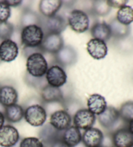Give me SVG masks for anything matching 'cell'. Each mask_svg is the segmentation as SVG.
<instances>
[{
    "mask_svg": "<svg viewBox=\"0 0 133 147\" xmlns=\"http://www.w3.org/2000/svg\"><path fill=\"white\" fill-rule=\"evenodd\" d=\"M112 139L114 147H131L133 145V135L126 128L115 131Z\"/></svg>",
    "mask_w": 133,
    "mask_h": 147,
    "instance_id": "obj_14",
    "label": "cell"
},
{
    "mask_svg": "<svg viewBox=\"0 0 133 147\" xmlns=\"http://www.w3.org/2000/svg\"><path fill=\"white\" fill-rule=\"evenodd\" d=\"M98 147H103V146H98Z\"/></svg>",
    "mask_w": 133,
    "mask_h": 147,
    "instance_id": "obj_37",
    "label": "cell"
},
{
    "mask_svg": "<svg viewBox=\"0 0 133 147\" xmlns=\"http://www.w3.org/2000/svg\"><path fill=\"white\" fill-rule=\"evenodd\" d=\"M45 31L46 34L55 33L60 34L66 27V23L62 17L55 16L48 18L45 22Z\"/></svg>",
    "mask_w": 133,
    "mask_h": 147,
    "instance_id": "obj_18",
    "label": "cell"
},
{
    "mask_svg": "<svg viewBox=\"0 0 133 147\" xmlns=\"http://www.w3.org/2000/svg\"><path fill=\"white\" fill-rule=\"evenodd\" d=\"M96 121V115L88 109H81L73 117L74 126L79 130H86L92 128Z\"/></svg>",
    "mask_w": 133,
    "mask_h": 147,
    "instance_id": "obj_7",
    "label": "cell"
},
{
    "mask_svg": "<svg viewBox=\"0 0 133 147\" xmlns=\"http://www.w3.org/2000/svg\"><path fill=\"white\" fill-rule=\"evenodd\" d=\"M107 4L111 8H118L120 9L122 7L126 5L128 3L127 0H109L107 1Z\"/></svg>",
    "mask_w": 133,
    "mask_h": 147,
    "instance_id": "obj_32",
    "label": "cell"
},
{
    "mask_svg": "<svg viewBox=\"0 0 133 147\" xmlns=\"http://www.w3.org/2000/svg\"><path fill=\"white\" fill-rule=\"evenodd\" d=\"M50 124L58 131H64L71 126V115L65 110L56 111L50 116Z\"/></svg>",
    "mask_w": 133,
    "mask_h": 147,
    "instance_id": "obj_9",
    "label": "cell"
},
{
    "mask_svg": "<svg viewBox=\"0 0 133 147\" xmlns=\"http://www.w3.org/2000/svg\"><path fill=\"white\" fill-rule=\"evenodd\" d=\"M11 16V8L5 1H0V22H6Z\"/></svg>",
    "mask_w": 133,
    "mask_h": 147,
    "instance_id": "obj_30",
    "label": "cell"
},
{
    "mask_svg": "<svg viewBox=\"0 0 133 147\" xmlns=\"http://www.w3.org/2000/svg\"><path fill=\"white\" fill-rule=\"evenodd\" d=\"M41 49L51 53H58L64 47V40L60 34L48 33L43 36Z\"/></svg>",
    "mask_w": 133,
    "mask_h": 147,
    "instance_id": "obj_6",
    "label": "cell"
},
{
    "mask_svg": "<svg viewBox=\"0 0 133 147\" xmlns=\"http://www.w3.org/2000/svg\"><path fill=\"white\" fill-rule=\"evenodd\" d=\"M68 22L71 29L78 33H83L86 31L90 24L87 14L78 9L73 10L70 12Z\"/></svg>",
    "mask_w": 133,
    "mask_h": 147,
    "instance_id": "obj_4",
    "label": "cell"
},
{
    "mask_svg": "<svg viewBox=\"0 0 133 147\" xmlns=\"http://www.w3.org/2000/svg\"><path fill=\"white\" fill-rule=\"evenodd\" d=\"M117 22L124 25L129 26L133 22V8L129 5H125L119 9L117 12Z\"/></svg>",
    "mask_w": 133,
    "mask_h": 147,
    "instance_id": "obj_24",
    "label": "cell"
},
{
    "mask_svg": "<svg viewBox=\"0 0 133 147\" xmlns=\"http://www.w3.org/2000/svg\"><path fill=\"white\" fill-rule=\"evenodd\" d=\"M120 119L119 110L112 106H107L103 113L98 115L100 125L107 129H111L116 126Z\"/></svg>",
    "mask_w": 133,
    "mask_h": 147,
    "instance_id": "obj_11",
    "label": "cell"
},
{
    "mask_svg": "<svg viewBox=\"0 0 133 147\" xmlns=\"http://www.w3.org/2000/svg\"><path fill=\"white\" fill-rule=\"evenodd\" d=\"M24 118L30 125L35 127L42 126L46 121L47 113L42 106L33 105L24 111Z\"/></svg>",
    "mask_w": 133,
    "mask_h": 147,
    "instance_id": "obj_3",
    "label": "cell"
},
{
    "mask_svg": "<svg viewBox=\"0 0 133 147\" xmlns=\"http://www.w3.org/2000/svg\"><path fill=\"white\" fill-rule=\"evenodd\" d=\"M88 110L94 115H99L105 110L107 104L105 98L99 94L91 95L87 100Z\"/></svg>",
    "mask_w": 133,
    "mask_h": 147,
    "instance_id": "obj_15",
    "label": "cell"
},
{
    "mask_svg": "<svg viewBox=\"0 0 133 147\" xmlns=\"http://www.w3.org/2000/svg\"><path fill=\"white\" fill-rule=\"evenodd\" d=\"M19 147H43V144L40 139L29 137L23 139L20 142Z\"/></svg>",
    "mask_w": 133,
    "mask_h": 147,
    "instance_id": "obj_29",
    "label": "cell"
},
{
    "mask_svg": "<svg viewBox=\"0 0 133 147\" xmlns=\"http://www.w3.org/2000/svg\"><path fill=\"white\" fill-rule=\"evenodd\" d=\"M9 7H16L20 5L22 3V1H14V0H9V1H4Z\"/></svg>",
    "mask_w": 133,
    "mask_h": 147,
    "instance_id": "obj_34",
    "label": "cell"
},
{
    "mask_svg": "<svg viewBox=\"0 0 133 147\" xmlns=\"http://www.w3.org/2000/svg\"><path fill=\"white\" fill-rule=\"evenodd\" d=\"M20 139L17 129L11 125H3L0 128V146L14 147Z\"/></svg>",
    "mask_w": 133,
    "mask_h": 147,
    "instance_id": "obj_5",
    "label": "cell"
},
{
    "mask_svg": "<svg viewBox=\"0 0 133 147\" xmlns=\"http://www.w3.org/2000/svg\"><path fill=\"white\" fill-rule=\"evenodd\" d=\"M5 120V115L3 113H2L1 111H0V128L3 126Z\"/></svg>",
    "mask_w": 133,
    "mask_h": 147,
    "instance_id": "obj_35",
    "label": "cell"
},
{
    "mask_svg": "<svg viewBox=\"0 0 133 147\" xmlns=\"http://www.w3.org/2000/svg\"><path fill=\"white\" fill-rule=\"evenodd\" d=\"M62 4V1L60 0H42L39 4L40 12L48 18L53 16L59 11Z\"/></svg>",
    "mask_w": 133,
    "mask_h": 147,
    "instance_id": "obj_19",
    "label": "cell"
},
{
    "mask_svg": "<svg viewBox=\"0 0 133 147\" xmlns=\"http://www.w3.org/2000/svg\"><path fill=\"white\" fill-rule=\"evenodd\" d=\"M91 33L94 38L103 40L105 42L108 41L112 36L111 27L106 23H98L94 25L91 29Z\"/></svg>",
    "mask_w": 133,
    "mask_h": 147,
    "instance_id": "obj_21",
    "label": "cell"
},
{
    "mask_svg": "<svg viewBox=\"0 0 133 147\" xmlns=\"http://www.w3.org/2000/svg\"><path fill=\"white\" fill-rule=\"evenodd\" d=\"M42 99L46 102H61L63 100L62 93L59 88L48 85L41 91Z\"/></svg>",
    "mask_w": 133,
    "mask_h": 147,
    "instance_id": "obj_20",
    "label": "cell"
},
{
    "mask_svg": "<svg viewBox=\"0 0 133 147\" xmlns=\"http://www.w3.org/2000/svg\"><path fill=\"white\" fill-rule=\"evenodd\" d=\"M18 97L16 90L12 86H4L0 88V104L4 107L16 104Z\"/></svg>",
    "mask_w": 133,
    "mask_h": 147,
    "instance_id": "obj_16",
    "label": "cell"
},
{
    "mask_svg": "<svg viewBox=\"0 0 133 147\" xmlns=\"http://www.w3.org/2000/svg\"><path fill=\"white\" fill-rule=\"evenodd\" d=\"M5 118L11 123H18L24 117V110L17 104L5 108Z\"/></svg>",
    "mask_w": 133,
    "mask_h": 147,
    "instance_id": "obj_23",
    "label": "cell"
},
{
    "mask_svg": "<svg viewBox=\"0 0 133 147\" xmlns=\"http://www.w3.org/2000/svg\"><path fill=\"white\" fill-rule=\"evenodd\" d=\"M39 136L41 141L48 144H52L53 142L61 139L60 131L56 130L50 124L41 129Z\"/></svg>",
    "mask_w": 133,
    "mask_h": 147,
    "instance_id": "obj_22",
    "label": "cell"
},
{
    "mask_svg": "<svg viewBox=\"0 0 133 147\" xmlns=\"http://www.w3.org/2000/svg\"><path fill=\"white\" fill-rule=\"evenodd\" d=\"M14 27L9 22H0V39H10L13 33Z\"/></svg>",
    "mask_w": 133,
    "mask_h": 147,
    "instance_id": "obj_28",
    "label": "cell"
},
{
    "mask_svg": "<svg viewBox=\"0 0 133 147\" xmlns=\"http://www.w3.org/2000/svg\"><path fill=\"white\" fill-rule=\"evenodd\" d=\"M86 49L88 54L96 60L103 59L108 53L106 43L99 39H91L87 43Z\"/></svg>",
    "mask_w": 133,
    "mask_h": 147,
    "instance_id": "obj_12",
    "label": "cell"
},
{
    "mask_svg": "<svg viewBox=\"0 0 133 147\" xmlns=\"http://www.w3.org/2000/svg\"><path fill=\"white\" fill-rule=\"evenodd\" d=\"M44 36L42 29L35 24L28 25L24 27L21 33L22 44L27 47L40 46Z\"/></svg>",
    "mask_w": 133,
    "mask_h": 147,
    "instance_id": "obj_1",
    "label": "cell"
},
{
    "mask_svg": "<svg viewBox=\"0 0 133 147\" xmlns=\"http://www.w3.org/2000/svg\"><path fill=\"white\" fill-rule=\"evenodd\" d=\"M26 69L33 77H42L46 74L48 65L44 57L40 53H34L28 57Z\"/></svg>",
    "mask_w": 133,
    "mask_h": 147,
    "instance_id": "obj_2",
    "label": "cell"
},
{
    "mask_svg": "<svg viewBox=\"0 0 133 147\" xmlns=\"http://www.w3.org/2000/svg\"><path fill=\"white\" fill-rule=\"evenodd\" d=\"M128 129L130 131V132L133 135V119L130 121L129 123V126H128Z\"/></svg>",
    "mask_w": 133,
    "mask_h": 147,
    "instance_id": "obj_36",
    "label": "cell"
},
{
    "mask_svg": "<svg viewBox=\"0 0 133 147\" xmlns=\"http://www.w3.org/2000/svg\"><path fill=\"white\" fill-rule=\"evenodd\" d=\"M109 26L111 27L112 35L117 38L126 37L130 33V30L129 26L120 24L116 19L113 20Z\"/></svg>",
    "mask_w": 133,
    "mask_h": 147,
    "instance_id": "obj_25",
    "label": "cell"
},
{
    "mask_svg": "<svg viewBox=\"0 0 133 147\" xmlns=\"http://www.w3.org/2000/svg\"><path fill=\"white\" fill-rule=\"evenodd\" d=\"M96 2L98 3L96 4L94 9H95V11L98 13V14L101 15V16H104V15L108 14L110 11H111V8L107 4V1H101Z\"/></svg>",
    "mask_w": 133,
    "mask_h": 147,
    "instance_id": "obj_31",
    "label": "cell"
},
{
    "mask_svg": "<svg viewBox=\"0 0 133 147\" xmlns=\"http://www.w3.org/2000/svg\"><path fill=\"white\" fill-rule=\"evenodd\" d=\"M45 78L48 85L55 88H60L67 81V75L62 67L55 65L48 69Z\"/></svg>",
    "mask_w": 133,
    "mask_h": 147,
    "instance_id": "obj_8",
    "label": "cell"
},
{
    "mask_svg": "<svg viewBox=\"0 0 133 147\" xmlns=\"http://www.w3.org/2000/svg\"><path fill=\"white\" fill-rule=\"evenodd\" d=\"M50 147H70L67 145L64 142L62 139H58V140L55 141V142L51 144Z\"/></svg>",
    "mask_w": 133,
    "mask_h": 147,
    "instance_id": "obj_33",
    "label": "cell"
},
{
    "mask_svg": "<svg viewBox=\"0 0 133 147\" xmlns=\"http://www.w3.org/2000/svg\"><path fill=\"white\" fill-rule=\"evenodd\" d=\"M73 51L71 49H62L58 53V60L63 64H71L74 60L75 55L73 54Z\"/></svg>",
    "mask_w": 133,
    "mask_h": 147,
    "instance_id": "obj_27",
    "label": "cell"
},
{
    "mask_svg": "<svg viewBox=\"0 0 133 147\" xmlns=\"http://www.w3.org/2000/svg\"><path fill=\"white\" fill-rule=\"evenodd\" d=\"M18 50L16 43L12 40H3L0 44V60L5 62L13 61L18 57Z\"/></svg>",
    "mask_w": 133,
    "mask_h": 147,
    "instance_id": "obj_10",
    "label": "cell"
},
{
    "mask_svg": "<svg viewBox=\"0 0 133 147\" xmlns=\"http://www.w3.org/2000/svg\"><path fill=\"white\" fill-rule=\"evenodd\" d=\"M61 139L70 147H75L82 141L81 131L75 126H70L64 131Z\"/></svg>",
    "mask_w": 133,
    "mask_h": 147,
    "instance_id": "obj_17",
    "label": "cell"
},
{
    "mask_svg": "<svg viewBox=\"0 0 133 147\" xmlns=\"http://www.w3.org/2000/svg\"><path fill=\"white\" fill-rule=\"evenodd\" d=\"M119 116L125 122L129 123L133 119V101H127L121 105L119 110Z\"/></svg>",
    "mask_w": 133,
    "mask_h": 147,
    "instance_id": "obj_26",
    "label": "cell"
},
{
    "mask_svg": "<svg viewBox=\"0 0 133 147\" xmlns=\"http://www.w3.org/2000/svg\"><path fill=\"white\" fill-rule=\"evenodd\" d=\"M0 61H1V60H0Z\"/></svg>",
    "mask_w": 133,
    "mask_h": 147,
    "instance_id": "obj_39",
    "label": "cell"
},
{
    "mask_svg": "<svg viewBox=\"0 0 133 147\" xmlns=\"http://www.w3.org/2000/svg\"><path fill=\"white\" fill-rule=\"evenodd\" d=\"M104 136L98 128L92 127L85 130L82 136V141L86 147H98L103 142Z\"/></svg>",
    "mask_w": 133,
    "mask_h": 147,
    "instance_id": "obj_13",
    "label": "cell"
},
{
    "mask_svg": "<svg viewBox=\"0 0 133 147\" xmlns=\"http://www.w3.org/2000/svg\"><path fill=\"white\" fill-rule=\"evenodd\" d=\"M131 147H133V145H132V146H131Z\"/></svg>",
    "mask_w": 133,
    "mask_h": 147,
    "instance_id": "obj_38",
    "label": "cell"
}]
</instances>
